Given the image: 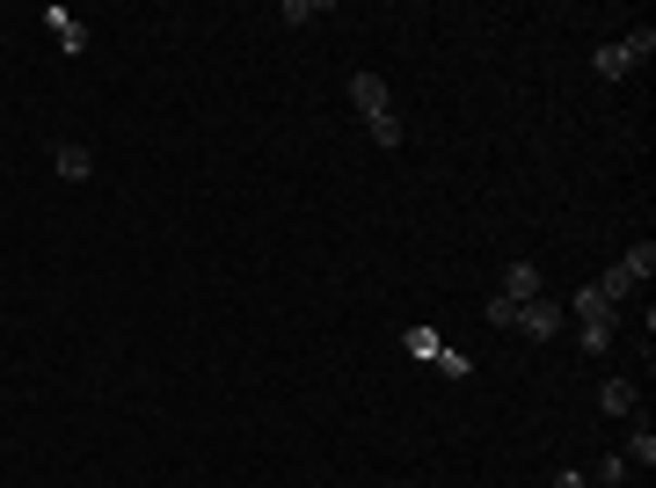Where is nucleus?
Returning a JSON list of instances; mask_svg holds the SVG:
<instances>
[{
  "label": "nucleus",
  "mask_w": 656,
  "mask_h": 488,
  "mask_svg": "<svg viewBox=\"0 0 656 488\" xmlns=\"http://www.w3.org/2000/svg\"><path fill=\"white\" fill-rule=\"evenodd\" d=\"M350 102H358V117L364 132H372V147H401V117H394V96H387V80L380 74H350Z\"/></svg>",
  "instance_id": "nucleus-1"
},
{
  "label": "nucleus",
  "mask_w": 656,
  "mask_h": 488,
  "mask_svg": "<svg viewBox=\"0 0 656 488\" xmlns=\"http://www.w3.org/2000/svg\"><path fill=\"white\" fill-rule=\"evenodd\" d=\"M649 51H656V29L642 23L634 37H620V45H606V51H598V59H591V74H598V80H628L634 66H649Z\"/></svg>",
  "instance_id": "nucleus-2"
},
{
  "label": "nucleus",
  "mask_w": 656,
  "mask_h": 488,
  "mask_svg": "<svg viewBox=\"0 0 656 488\" xmlns=\"http://www.w3.org/2000/svg\"><path fill=\"white\" fill-rule=\"evenodd\" d=\"M561 321H569V306H555V299H547V292H540V299H525V306H518V328H525V336H533V342L561 336Z\"/></svg>",
  "instance_id": "nucleus-3"
},
{
  "label": "nucleus",
  "mask_w": 656,
  "mask_h": 488,
  "mask_svg": "<svg viewBox=\"0 0 656 488\" xmlns=\"http://www.w3.org/2000/svg\"><path fill=\"white\" fill-rule=\"evenodd\" d=\"M51 168L66 175V183H88L96 175V153L81 147V139H51Z\"/></svg>",
  "instance_id": "nucleus-4"
},
{
  "label": "nucleus",
  "mask_w": 656,
  "mask_h": 488,
  "mask_svg": "<svg viewBox=\"0 0 656 488\" xmlns=\"http://www.w3.org/2000/svg\"><path fill=\"white\" fill-rule=\"evenodd\" d=\"M45 23H51V37H59V51H66V59H81V51H88V23H81V15H66L59 0L45 8Z\"/></svg>",
  "instance_id": "nucleus-5"
},
{
  "label": "nucleus",
  "mask_w": 656,
  "mask_h": 488,
  "mask_svg": "<svg viewBox=\"0 0 656 488\" xmlns=\"http://www.w3.org/2000/svg\"><path fill=\"white\" fill-rule=\"evenodd\" d=\"M569 314H583V328H612V299L598 292V285H583V292H577V306H569Z\"/></svg>",
  "instance_id": "nucleus-6"
},
{
  "label": "nucleus",
  "mask_w": 656,
  "mask_h": 488,
  "mask_svg": "<svg viewBox=\"0 0 656 488\" xmlns=\"http://www.w3.org/2000/svg\"><path fill=\"white\" fill-rule=\"evenodd\" d=\"M504 299H518V306H525V299H540V270L533 263H510L504 270Z\"/></svg>",
  "instance_id": "nucleus-7"
},
{
  "label": "nucleus",
  "mask_w": 656,
  "mask_h": 488,
  "mask_svg": "<svg viewBox=\"0 0 656 488\" xmlns=\"http://www.w3.org/2000/svg\"><path fill=\"white\" fill-rule=\"evenodd\" d=\"M598 409L606 415H634V379H606V387H598Z\"/></svg>",
  "instance_id": "nucleus-8"
},
{
  "label": "nucleus",
  "mask_w": 656,
  "mask_h": 488,
  "mask_svg": "<svg viewBox=\"0 0 656 488\" xmlns=\"http://www.w3.org/2000/svg\"><path fill=\"white\" fill-rule=\"evenodd\" d=\"M620 270H628L634 285H642V277H649V270H656V241H634L628 255H620Z\"/></svg>",
  "instance_id": "nucleus-9"
},
{
  "label": "nucleus",
  "mask_w": 656,
  "mask_h": 488,
  "mask_svg": "<svg viewBox=\"0 0 656 488\" xmlns=\"http://www.w3.org/2000/svg\"><path fill=\"white\" fill-rule=\"evenodd\" d=\"M321 15H329V0H285V23H292V29L321 23Z\"/></svg>",
  "instance_id": "nucleus-10"
},
{
  "label": "nucleus",
  "mask_w": 656,
  "mask_h": 488,
  "mask_svg": "<svg viewBox=\"0 0 656 488\" xmlns=\"http://www.w3.org/2000/svg\"><path fill=\"white\" fill-rule=\"evenodd\" d=\"M482 321H488V328H518V299H504V292H496V299L482 306Z\"/></svg>",
  "instance_id": "nucleus-11"
},
{
  "label": "nucleus",
  "mask_w": 656,
  "mask_h": 488,
  "mask_svg": "<svg viewBox=\"0 0 656 488\" xmlns=\"http://www.w3.org/2000/svg\"><path fill=\"white\" fill-rule=\"evenodd\" d=\"M656 466V438H649V423H634V438H628V466Z\"/></svg>",
  "instance_id": "nucleus-12"
},
{
  "label": "nucleus",
  "mask_w": 656,
  "mask_h": 488,
  "mask_svg": "<svg viewBox=\"0 0 656 488\" xmlns=\"http://www.w3.org/2000/svg\"><path fill=\"white\" fill-rule=\"evenodd\" d=\"M598 292H606V299H612V306H620V299H628V292H634V277H628V270H620V263H612V270H606V277H598Z\"/></svg>",
  "instance_id": "nucleus-13"
},
{
  "label": "nucleus",
  "mask_w": 656,
  "mask_h": 488,
  "mask_svg": "<svg viewBox=\"0 0 656 488\" xmlns=\"http://www.w3.org/2000/svg\"><path fill=\"white\" fill-rule=\"evenodd\" d=\"M437 350H445L437 328H409V358H437Z\"/></svg>",
  "instance_id": "nucleus-14"
},
{
  "label": "nucleus",
  "mask_w": 656,
  "mask_h": 488,
  "mask_svg": "<svg viewBox=\"0 0 656 488\" xmlns=\"http://www.w3.org/2000/svg\"><path fill=\"white\" fill-rule=\"evenodd\" d=\"M628 481V452H612V460H598V488H620Z\"/></svg>",
  "instance_id": "nucleus-15"
},
{
  "label": "nucleus",
  "mask_w": 656,
  "mask_h": 488,
  "mask_svg": "<svg viewBox=\"0 0 656 488\" xmlns=\"http://www.w3.org/2000/svg\"><path fill=\"white\" fill-rule=\"evenodd\" d=\"M437 372H445V379H467V372H474V365H467L460 350H437Z\"/></svg>",
  "instance_id": "nucleus-16"
},
{
  "label": "nucleus",
  "mask_w": 656,
  "mask_h": 488,
  "mask_svg": "<svg viewBox=\"0 0 656 488\" xmlns=\"http://www.w3.org/2000/svg\"><path fill=\"white\" fill-rule=\"evenodd\" d=\"M555 488H583V474H577V466H569V474H555Z\"/></svg>",
  "instance_id": "nucleus-17"
}]
</instances>
